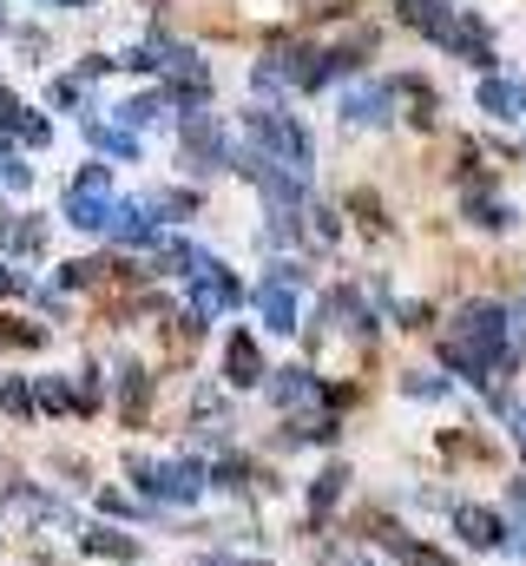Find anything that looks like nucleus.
Masks as SVG:
<instances>
[{"mask_svg": "<svg viewBox=\"0 0 526 566\" xmlns=\"http://www.w3.org/2000/svg\"><path fill=\"white\" fill-rule=\"evenodd\" d=\"M514 441L526 448V409H514Z\"/></svg>", "mask_w": 526, "mask_h": 566, "instance_id": "obj_21", "label": "nucleus"}, {"mask_svg": "<svg viewBox=\"0 0 526 566\" xmlns=\"http://www.w3.org/2000/svg\"><path fill=\"white\" fill-rule=\"evenodd\" d=\"M474 224L501 231V224H514V211H507V205H494V198H474Z\"/></svg>", "mask_w": 526, "mask_h": 566, "instance_id": "obj_16", "label": "nucleus"}, {"mask_svg": "<svg viewBox=\"0 0 526 566\" xmlns=\"http://www.w3.org/2000/svg\"><path fill=\"white\" fill-rule=\"evenodd\" d=\"M138 474H145V494H151V501H178V507H185V501H198V494H204V468H198V461L138 468Z\"/></svg>", "mask_w": 526, "mask_h": 566, "instance_id": "obj_4", "label": "nucleus"}, {"mask_svg": "<svg viewBox=\"0 0 526 566\" xmlns=\"http://www.w3.org/2000/svg\"><path fill=\"white\" fill-rule=\"evenodd\" d=\"M296 283H303L296 264H276V271H270V283L257 290L263 329H276V336H290V329H296Z\"/></svg>", "mask_w": 526, "mask_h": 566, "instance_id": "obj_3", "label": "nucleus"}, {"mask_svg": "<svg viewBox=\"0 0 526 566\" xmlns=\"http://www.w3.org/2000/svg\"><path fill=\"white\" fill-rule=\"evenodd\" d=\"M514 521L526 527V481H514Z\"/></svg>", "mask_w": 526, "mask_h": 566, "instance_id": "obj_20", "label": "nucleus"}, {"mask_svg": "<svg viewBox=\"0 0 526 566\" xmlns=\"http://www.w3.org/2000/svg\"><path fill=\"white\" fill-rule=\"evenodd\" d=\"M165 113H171V99H165V93H145V99L119 106V119H126V126H151V119H165Z\"/></svg>", "mask_w": 526, "mask_h": 566, "instance_id": "obj_15", "label": "nucleus"}, {"mask_svg": "<svg viewBox=\"0 0 526 566\" xmlns=\"http://www.w3.org/2000/svg\"><path fill=\"white\" fill-rule=\"evenodd\" d=\"M343 113H349L356 126H376V119H389V86H356V93L343 99Z\"/></svg>", "mask_w": 526, "mask_h": 566, "instance_id": "obj_12", "label": "nucleus"}, {"mask_svg": "<svg viewBox=\"0 0 526 566\" xmlns=\"http://www.w3.org/2000/svg\"><path fill=\"white\" fill-rule=\"evenodd\" d=\"M119 244H158V224H151V205H113V224H106Z\"/></svg>", "mask_w": 526, "mask_h": 566, "instance_id": "obj_10", "label": "nucleus"}, {"mask_svg": "<svg viewBox=\"0 0 526 566\" xmlns=\"http://www.w3.org/2000/svg\"><path fill=\"white\" fill-rule=\"evenodd\" d=\"M454 534L467 547H507V521L494 507H454Z\"/></svg>", "mask_w": 526, "mask_h": 566, "instance_id": "obj_8", "label": "nucleus"}, {"mask_svg": "<svg viewBox=\"0 0 526 566\" xmlns=\"http://www.w3.org/2000/svg\"><path fill=\"white\" fill-rule=\"evenodd\" d=\"M86 139L99 145V151H113V158H138V139L119 133V126H99V119H93V126H86Z\"/></svg>", "mask_w": 526, "mask_h": 566, "instance_id": "obj_14", "label": "nucleus"}, {"mask_svg": "<svg viewBox=\"0 0 526 566\" xmlns=\"http://www.w3.org/2000/svg\"><path fill=\"white\" fill-rule=\"evenodd\" d=\"M270 396H276V409H309V402H316V376H303V369H276Z\"/></svg>", "mask_w": 526, "mask_h": 566, "instance_id": "obj_11", "label": "nucleus"}, {"mask_svg": "<svg viewBox=\"0 0 526 566\" xmlns=\"http://www.w3.org/2000/svg\"><path fill=\"white\" fill-rule=\"evenodd\" d=\"M224 376L238 382V389H251V382H263V356H257V343L238 329L231 343H224Z\"/></svg>", "mask_w": 526, "mask_h": 566, "instance_id": "obj_9", "label": "nucleus"}, {"mask_svg": "<svg viewBox=\"0 0 526 566\" xmlns=\"http://www.w3.org/2000/svg\"><path fill=\"white\" fill-rule=\"evenodd\" d=\"M441 389H448L441 376H408V396H441Z\"/></svg>", "mask_w": 526, "mask_h": 566, "instance_id": "obj_19", "label": "nucleus"}, {"mask_svg": "<svg viewBox=\"0 0 526 566\" xmlns=\"http://www.w3.org/2000/svg\"><path fill=\"white\" fill-rule=\"evenodd\" d=\"M441 356L461 369V376H474L481 389L507 369V356H514V323H507V310H494V303H467L461 316H454V329L441 336Z\"/></svg>", "mask_w": 526, "mask_h": 566, "instance_id": "obj_1", "label": "nucleus"}, {"mask_svg": "<svg viewBox=\"0 0 526 566\" xmlns=\"http://www.w3.org/2000/svg\"><path fill=\"white\" fill-rule=\"evenodd\" d=\"M113 178H106V165H86L80 171V185L66 191V224H80V231H106L113 224Z\"/></svg>", "mask_w": 526, "mask_h": 566, "instance_id": "obj_2", "label": "nucleus"}, {"mask_svg": "<svg viewBox=\"0 0 526 566\" xmlns=\"http://www.w3.org/2000/svg\"><path fill=\"white\" fill-rule=\"evenodd\" d=\"M238 283H231V271L211 258L204 271H198V290H191V316H224V310H238Z\"/></svg>", "mask_w": 526, "mask_h": 566, "instance_id": "obj_5", "label": "nucleus"}, {"mask_svg": "<svg viewBox=\"0 0 526 566\" xmlns=\"http://www.w3.org/2000/svg\"><path fill=\"white\" fill-rule=\"evenodd\" d=\"M185 151H191V165H198V171H218V165L231 158L224 126H218V119H204V113H191V119H185Z\"/></svg>", "mask_w": 526, "mask_h": 566, "instance_id": "obj_6", "label": "nucleus"}, {"mask_svg": "<svg viewBox=\"0 0 526 566\" xmlns=\"http://www.w3.org/2000/svg\"><path fill=\"white\" fill-rule=\"evenodd\" d=\"M481 113L487 119H514V113H526V93H514L507 80H481Z\"/></svg>", "mask_w": 526, "mask_h": 566, "instance_id": "obj_13", "label": "nucleus"}, {"mask_svg": "<svg viewBox=\"0 0 526 566\" xmlns=\"http://www.w3.org/2000/svg\"><path fill=\"white\" fill-rule=\"evenodd\" d=\"M66 7H93V0H66Z\"/></svg>", "mask_w": 526, "mask_h": 566, "instance_id": "obj_22", "label": "nucleus"}, {"mask_svg": "<svg viewBox=\"0 0 526 566\" xmlns=\"http://www.w3.org/2000/svg\"><path fill=\"white\" fill-rule=\"evenodd\" d=\"M224 566H244V560H224Z\"/></svg>", "mask_w": 526, "mask_h": 566, "instance_id": "obj_23", "label": "nucleus"}, {"mask_svg": "<svg viewBox=\"0 0 526 566\" xmlns=\"http://www.w3.org/2000/svg\"><path fill=\"white\" fill-rule=\"evenodd\" d=\"M86 547H93V554H119V560L132 554V541H119V534H86Z\"/></svg>", "mask_w": 526, "mask_h": 566, "instance_id": "obj_18", "label": "nucleus"}, {"mask_svg": "<svg viewBox=\"0 0 526 566\" xmlns=\"http://www.w3.org/2000/svg\"><path fill=\"white\" fill-rule=\"evenodd\" d=\"M394 7H401V20H408V27L434 33L441 46H454V33H461V20H467V13H454L448 0H394Z\"/></svg>", "mask_w": 526, "mask_h": 566, "instance_id": "obj_7", "label": "nucleus"}, {"mask_svg": "<svg viewBox=\"0 0 526 566\" xmlns=\"http://www.w3.org/2000/svg\"><path fill=\"white\" fill-rule=\"evenodd\" d=\"M13 133H20L27 145H46V139H53V126H46V119H33V113H20V119H13Z\"/></svg>", "mask_w": 526, "mask_h": 566, "instance_id": "obj_17", "label": "nucleus"}]
</instances>
